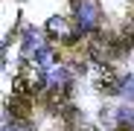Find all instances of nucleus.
Returning <instances> with one entry per match:
<instances>
[{"label": "nucleus", "instance_id": "nucleus-5", "mask_svg": "<svg viewBox=\"0 0 134 131\" xmlns=\"http://www.w3.org/2000/svg\"><path fill=\"white\" fill-rule=\"evenodd\" d=\"M70 3H73V6H79V0H70Z\"/></svg>", "mask_w": 134, "mask_h": 131}, {"label": "nucleus", "instance_id": "nucleus-4", "mask_svg": "<svg viewBox=\"0 0 134 131\" xmlns=\"http://www.w3.org/2000/svg\"><path fill=\"white\" fill-rule=\"evenodd\" d=\"M114 131H131V125H125V122H122V125H120V128H114Z\"/></svg>", "mask_w": 134, "mask_h": 131}, {"label": "nucleus", "instance_id": "nucleus-3", "mask_svg": "<svg viewBox=\"0 0 134 131\" xmlns=\"http://www.w3.org/2000/svg\"><path fill=\"white\" fill-rule=\"evenodd\" d=\"M64 87H53V90H50V105H61L64 102Z\"/></svg>", "mask_w": 134, "mask_h": 131}, {"label": "nucleus", "instance_id": "nucleus-2", "mask_svg": "<svg viewBox=\"0 0 134 131\" xmlns=\"http://www.w3.org/2000/svg\"><path fill=\"white\" fill-rule=\"evenodd\" d=\"M96 90H99V93H108V96H111V93H117V90H120V79L111 73V70L102 73V76L96 79Z\"/></svg>", "mask_w": 134, "mask_h": 131}, {"label": "nucleus", "instance_id": "nucleus-1", "mask_svg": "<svg viewBox=\"0 0 134 131\" xmlns=\"http://www.w3.org/2000/svg\"><path fill=\"white\" fill-rule=\"evenodd\" d=\"M6 108H9V114H12L15 119L24 122V119H29V114H32V99H29V96H12Z\"/></svg>", "mask_w": 134, "mask_h": 131}]
</instances>
